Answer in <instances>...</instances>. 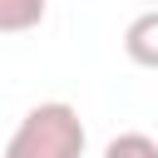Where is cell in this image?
Listing matches in <instances>:
<instances>
[{"label":"cell","mask_w":158,"mask_h":158,"mask_svg":"<svg viewBox=\"0 0 158 158\" xmlns=\"http://www.w3.org/2000/svg\"><path fill=\"white\" fill-rule=\"evenodd\" d=\"M84 138L89 133L79 109L64 99H44L15 123L0 158H84Z\"/></svg>","instance_id":"6da1fadb"},{"label":"cell","mask_w":158,"mask_h":158,"mask_svg":"<svg viewBox=\"0 0 158 158\" xmlns=\"http://www.w3.org/2000/svg\"><path fill=\"white\" fill-rule=\"evenodd\" d=\"M123 54H128L138 69H158V5H148L143 15L128 20V30H123Z\"/></svg>","instance_id":"7a4b0ae2"},{"label":"cell","mask_w":158,"mask_h":158,"mask_svg":"<svg viewBox=\"0 0 158 158\" xmlns=\"http://www.w3.org/2000/svg\"><path fill=\"white\" fill-rule=\"evenodd\" d=\"M49 0H0V35H30L44 25Z\"/></svg>","instance_id":"3957f363"},{"label":"cell","mask_w":158,"mask_h":158,"mask_svg":"<svg viewBox=\"0 0 158 158\" xmlns=\"http://www.w3.org/2000/svg\"><path fill=\"white\" fill-rule=\"evenodd\" d=\"M104 158H158V143L148 133H114L104 143Z\"/></svg>","instance_id":"277c9868"},{"label":"cell","mask_w":158,"mask_h":158,"mask_svg":"<svg viewBox=\"0 0 158 158\" xmlns=\"http://www.w3.org/2000/svg\"><path fill=\"white\" fill-rule=\"evenodd\" d=\"M143 5H158V0H143Z\"/></svg>","instance_id":"5b68a950"}]
</instances>
